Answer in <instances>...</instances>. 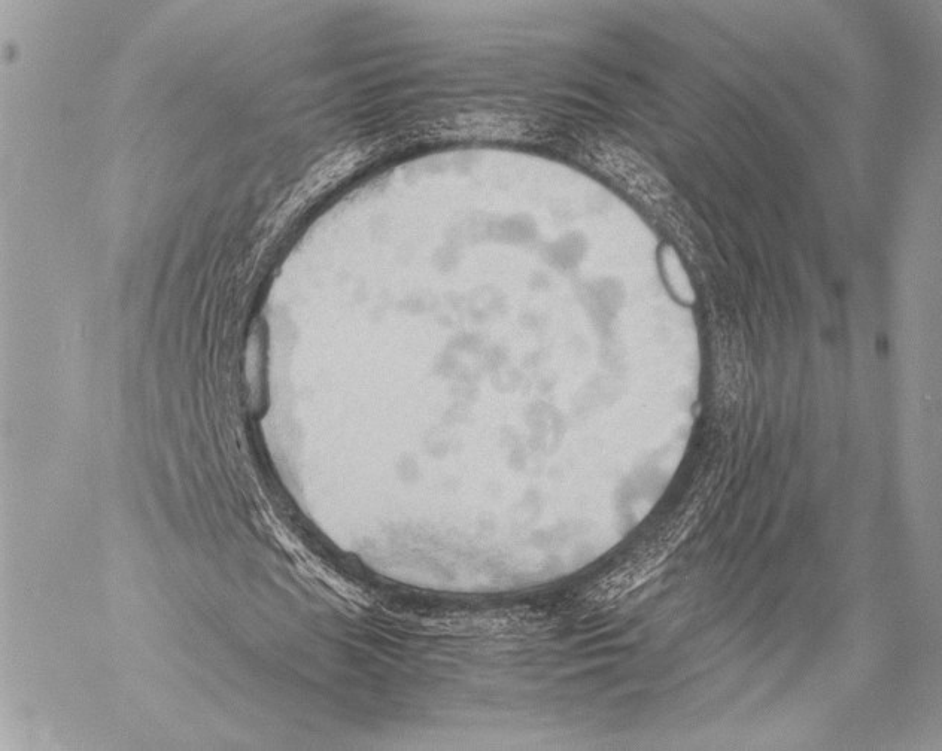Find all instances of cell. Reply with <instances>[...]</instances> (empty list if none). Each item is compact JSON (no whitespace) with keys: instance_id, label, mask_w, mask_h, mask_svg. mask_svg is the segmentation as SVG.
<instances>
[{"instance_id":"obj_1","label":"cell","mask_w":942,"mask_h":751,"mask_svg":"<svg viewBox=\"0 0 942 751\" xmlns=\"http://www.w3.org/2000/svg\"><path fill=\"white\" fill-rule=\"evenodd\" d=\"M659 263H661L662 275L671 293L677 300L683 304H694L697 300L694 287H692L691 278L680 260L676 249L670 245H664L659 252Z\"/></svg>"}]
</instances>
